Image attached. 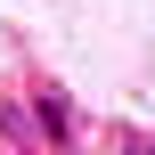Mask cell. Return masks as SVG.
<instances>
[{
	"instance_id": "6da1fadb",
	"label": "cell",
	"mask_w": 155,
	"mask_h": 155,
	"mask_svg": "<svg viewBox=\"0 0 155 155\" xmlns=\"http://www.w3.org/2000/svg\"><path fill=\"white\" fill-rule=\"evenodd\" d=\"M0 139H8V147H33V114H25V106H0Z\"/></svg>"
}]
</instances>
